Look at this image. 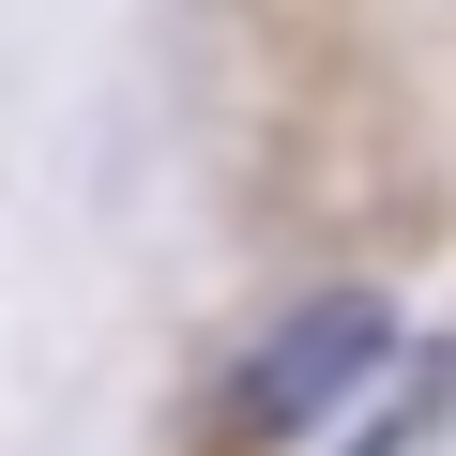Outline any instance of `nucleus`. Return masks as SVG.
Instances as JSON below:
<instances>
[{"label":"nucleus","mask_w":456,"mask_h":456,"mask_svg":"<svg viewBox=\"0 0 456 456\" xmlns=\"http://www.w3.org/2000/svg\"><path fill=\"white\" fill-rule=\"evenodd\" d=\"M395 365V305L380 289H320V305H289L259 350H244V380L213 395V456H274V441H305L335 395H365Z\"/></svg>","instance_id":"f257e3e1"}]
</instances>
